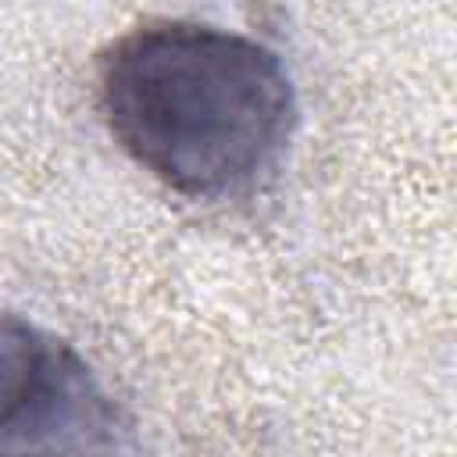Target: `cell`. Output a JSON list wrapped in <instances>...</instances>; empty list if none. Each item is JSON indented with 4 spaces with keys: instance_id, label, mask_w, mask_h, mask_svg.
Segmentation results:
<instances>
[{
    "instance_id": "1",
    "label": "cell",
    "mask_w": 457,
    "mask_h": 457,
    "mask_svg": "<svg viewBox=\"0 0 457 457\" xmlns=\"http://www.w3.org/2000/svg\"><path fill=\"white\" fill-rule=\"evenodd\" d=\"M96 96L114 143L189 200L261 189L296 129L282 57L200 21H146L114 39L100 57Z\"/></svg>"
},
{
    "instance_id": "2",
    "label": "cell",
    "mask_w": 457,
    "mask_h": 457,
    "mask_svg": "<svg viewBox=\"0 0 457 457\" xmlns=\"http://www.w3.org/2000/svg\"><path fill=\"white\" fill-rule=\"evenodd\" d=\"M125 436L86 357L0 303V457H118Z\"/></svg>"
}]
</instances>
